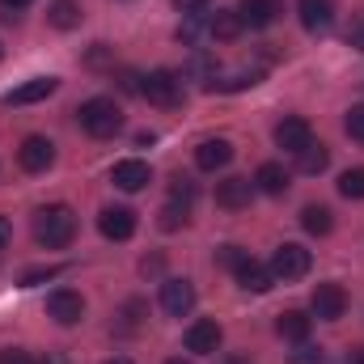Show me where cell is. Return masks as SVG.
Returning <instances> with one entry per match:
<instances>
[{
  "label": "cell",
  "mask_w": 364,
  "mask_h": 364,
  "mask_svg": "<svg viewBox=\"0 0 364 364\" xmlns=\"http://www.w3.org/2000/svg\"><path fill=\"white\" fill-rule=\"evenodd\" d=\"M195 199H199V186H195V182L191 178H174L170 182V203H174V208H182V212H191V208H195Z\"/></svg>",
  "instance_id": "d4e9b609"
},
{
  "label": "cell",
  "mask_w": 364,
  "mask_h": 364,
  "mask_svg": "<svg viewBox=\"0 0 364 364\" xmlns=\"http://www.w3.org/2000/svg\"><path fill=\"white\" fill-rule=\"evenodd\" d=\"M301 225H305V233H314V237H326V233L335 229V216H331V208H322V203H309V208L301 212Z\"/></svg>",
  "instance_id": "7402d4cb"
},
{
  "label": "cell",
  "mask_w": 364,
  "mask_h": 364,
  "mask_svg": "<svg viewBox=\"0 0 364 364\" xmlns=\"http://www.w3.org/2000/svg\"><path fill=\"white\" fill-rule=\"evenodd\" d=\"M309 314H314L318 322H339V318L348 314V292H343L339 284H318V288L309 292Z\"/></svg>",
  "instance_id": "5b68a950"
},
{
  "label": "cell",
  "mask_w": 364,
  "mask_h": 364,
  "mask_svg": "<svg viewBox=\"0 0 364 364\" xmlns=\"http://www.w3.org/2000/svg\"><path fill=\"white\" fill-rule=\"evenodd\" d=\"M110 182L119 186V191H144L149 182H153V166L149 161H136V157H127V161H119L114 170H110Z\"/></svg>",
  "instance_id": "7c38bea8"
},
{
  "label": "cell",
  "mask_w": 364,
  "mask_h": 364,
  "mask_svg": "<svg viewBox=\"0 0 364 364\" xmlns=\"http://www.w3.org/2000/svg\"><path fill=\"white\" fill-rule=\"evenodd\" d=\"M229 161H233V144H229V140H220V136H216V140H203V144L195 149V166H199V170H208V174L225 170Z\"/></svg>",
  "instance_id": "2e32d148"
},
{
  "label": "cell",
  "mask_w": 364,
  "mask_h": 364,
  "mask_svg": "<svg viewBox=\"0 0 364 364\" xmlns=\"http://www.w3.org/2000/svg\"><path fill=\"white\" fill-rule=\"evenodd\" d=\"M343 364H364V348H360V352H356V356H348V360H343Z\"/></svg>",
  "instance_id": "ab89813d"
},
{
  "label": "cell",
  "mask_w": 364,
  "mask_h": 364,
  "mask_svg": "<svg viewBox=\"0 0 364 364\" xmlns=\"http://www.w3.org/2000/svg\"><path fill=\"white\" fill-rule=\"evenodd\" d=\"M309 267H314V255H309L301 242H284V246H275V255H272V275L275 279H284V284L305 279Z\"/></svg>",
  "instance_id": "277c9868"
},
{
  "label": "cell",
  "mask_w": 364,
  "mask_h": 364,
  "mask_svg": "<svg viewBox=\"0 0 364 364\" xmlns=\"http://www.w3.org/2000/svg\"><path fill=\"white\" fill-rule=\"evenodd\" d=\"M246 259H250V255H246L242 246H220V250H216V263H220V267H229V272H237Z\"/></svg>",
  "instance_id": "f1b7e54d"
},
{
  "label": "cell",
  "mask_w": 364,
  "mask_h": 364,
  "mask_svg": "<svg viewBox=\"0 0 364 364\" xmlns=\"http://www.w3.org/2000/svg\"><path fill=\"white\" fill-rule=\"evenodd\" d=\"M140 97H149L153 106H161V110H174L182 106V77L178 73H170V68H153L149 77H140Z\"/></svg>",
  "instance_id": "3957f363"
},
{
  "label": "cell",
  "mask_w": 364,
  "mask_h": 364,
  "mask_svg": "<svg viewBox=\"0 0 364 364\" xmlns=\"http://www.w3.org/2000/svg\"><path fill=\"white\" fill-rule=\"evenodd\" d=\"M296 157H301V174H322V170L331 166V149H326V144H309V149H301Z\"/></svg>",
  "instance_id": "cb8c5ba5"
},
{
  "label": "cell",
  "mask_w": 364,
  "mask_h": 364,
  "mask_svg": "<svg viewBox=\"0 0 364 364\" xmlns=\"http://www.w3.org/2000/svg\"><path fill=\"white\" fill-rule=\"evenodd\" d=\"M64 267H30V272L21 275V288H38V284H47V279H60Z\"/></svg>",
  "instance_id": "83f0119b"
},
{
  "label": "cell",
  "mask_w": 364,
  "mask_h": 364,
  "mask_svg": "<svg viewBox=\"0 0 364 364\" xmlns=\"http://www.w3.org/2000/svg\"><path fill=\"white\" fill-rule=\"evenodd\" d=\"M55 90H60V81H55V77H30L26 85H17V90L4 93V106H30V102L51 97Z\"/></svg>",
  "instance_id": "9a60e30c"
},
{
  "label": "cell",
  "mask_w": 364,
  "mask_h": 364,
  "mask_svg": "<svg viewBox=\"0 0 364 364\" xmlns=\"http://www.w3.org/2000/svg\"><path fill=\"white\" fill-rule=\"evenodd\" d=\"M166 364H195V360H182V356H174V360H166Z\"/></svg>",
  "instance_id": "b9f144b4"
},
{
  "label": "cell",
  "mask_w": 364,
  "mask_h": 364,
  "mask_svg": "<svg viewBox=\"0 0 364 364\" xmlns=\"http://www.w3.org/2000/svg\"><path fill=\"white\" fill-rule=\"evenodd\" d=\"M97 229H102L106 242H127V237L136 233V212H132V208H102Z\"/></svg>",
  "instance_id": "8fae6325"
},
{
  "label": "cell",
  "mask_w": 364,
  "mask_h": 364,
  "mask_svg": "<svg viewBox=\"0 0 364 364\" xmlns=\"http://www.w3.org/2000/svg\"><path fill=\"white\" fill-rule=\"evenodd\" d=\"M259 81H263V73H237L233 81H212V90L237 93V90H250V85H259Z\"/></svg>",
  "instance_id": "4316f807"
},
{
  "label": "cell",
  "mask_w": 364,
  "mask_h": 364,
  "mask_svg": "<svg viewBox=\"0 0 364 364\" xmlns=\"http://www.w3.org/2000/svg\"><path fill=\"white\" fill-rule=\"evenodd\" d=\"M296 13L309 34H326L335 26V0H296Z\"/></svg>",
  "instance_id": "4fadbf2b"
},
{
  "label": "cell",
  "mask_w": 364,
  "mask_h": 364,
  "mask_svg": "<svg viewBox=\"0 0 364 364\" xmlns=\"http://www.w3.org/2000/svg\"><path fill=\"white\" fill-rule=\"evenodd\" d=\"M309 331H314V318H309V314H301V309H284V314L275 318V335H279V339H288V343H305V339H309Z\"/></svg>",
  "instance_id": "ac0fdd59"
},
{
  "label": "cell",
  "mask_w": 364,
  "mask_h": 364,
  "mask_svg": "<svg viewBox=\"0 0 364 364\" xmlns=\"http://www.w3.org/2000/svg\"><path fill=\"white\" fill-rule=\"evenodd\" d=\"M275 144H279L284 153H301V149L314 144V127H309L301 114H288V119L275 123Z\"/></svg>",
  "instance_id": "ba28073f"
},
{
  "label": "cell",
  "mask_w": 364,
  "mask_h": 364,
  "mask_svg": "<svg viewBox=\"0 0 364 364\" xmlns=\"http://www.w3.org/2000/svg\"><path fill=\"white\" fill-rule=\"evenodd\" d=\"M178 225H186V212L174 208V203H166L161 208V229H178Z\"/></svg>",
  "instance_id": "d6a6232c"
},
{
  "label": "cell",
  "mask_w": 364,
  "mask_h": 364,
  "mask_svg": "<svg viewBox=\"0 0 364 364\" xmlns=\"http://www.w3.org/2000/svg\"><path fill=\"white\" fill-rule=\"evenodd\" d=\"M174 9H178L182 17H191V13H203V9H208V0H174Z\"/></svg>",
  "instance_id": "e575fe53"
},
{
  "label": "cell",
  "mask_w": 364,
  "mask_h": 364,
  "mask_svg": "<svg viewBox=\"0 0 364 364\" xmlns=\"http://www.w3.org/2000/svg\"><path fill=\"white\" fill-rule=\"evenodd\" d=\"M339 195H343V199H364V166L339 174Z\"/></svg>",
  "instance_id": "484cf974"
},
{
  "label": "cell",
  "mask_w": 364,
  "mask_h": 364,
  "mask_svg": "<svg viewBox=\"0 0 364 364\" xmlns=\"http://www.w3.org/2000/svg\"><path fill=\"white\" fill-rule=\"evenodd\" d=\"M161 309L170 314V318H186L191 309H195V284L191 279H166L161 284Z\"/></svg>",
  "instance_id": "9c48e42d"
},
{
  "label": "cell",
  "mask_w": 364,
  "mask_h": 364,
  "mask_svg": "<svg viewBox=\"0 0 364 364\" xmlns=\"http://www.w3.org/2000/svg\"><path fill=\"white\" fill-rule=\"evenodd\" d=\"M343 132H348L352 140H360V144H364V106H352V110L343 114Z\"/></svg>",
  "instance_id": "4dcf8cb0"
},
{
  "label": "cell",
  "mask_w": 364,
  "mask_h": 364,
  "mask_svg": "<svg viewBox=\"0 0 364 364\" xmlns=\"http://www.w3.org/2000/svg\"><path fill=\"white\" fill-rule=\"evenodd\" d=\"M38 364H68V360H64L60 352H47V356H43V360H38Z\"/></svg>",
  "instance_id": "8d00e7d4"
},
{
  "label": "cell",
  "mask_w": 364,
  "mask_h": 364,
  "mask_svg": "<svg viewBox=\"0 0 364 364\" xmlns=\"http://www.w3.org/2000/svg\"><path fill=\"white\" fill-rule=\"evenodd\" d=\"M47 318H55L60 326H77L85 318V296L73 292V288H55L47 296Z\"/></svg>",
  "instance_id": "52a82bcc"
},
{
  "label": "cell",
  "mask_w": 364,
  "mask_h": 364,
  "mask_svg": "<svg viewBox=\"0 0 364 364\" xmlns=\"http://www.w3.org/2000/svg\"><path fill=\"white\" fill-rule=\"evenodd\" d=\"M250 199H255V182H250V178H225V182H216V203H220V208L237 212V208H250Z\"/></svg>",
  "instance_id": "e0dca14e"
},
{
  "label": "cell",
  "mask_w": 364,
  "mask_h": 364,
  "mask_svg": "<svg viewBox=\"0 0 364 364\" xmlns=\"http://www.w3.org/2000/svg\"><path fill=\"white\" fill-rule=\"evenodd\" d=\"M220 339H225V331L212 318H199V322L186 326V352H195V356H212L220 348Z\"/></svg>",
  "instance_id": "30bf717a"
},
{
  "label": "cell",
  "mask_w": 364,
  "mask_h": 364,
  "mask_svg": "<svg viewBox=\"0 0 364 364\" xmlns=\"http://www.w3.org/2000/svg\"><path fill=\"white\" fill-rule=\"evenodd\" d=\"M77 237V212L68 203H51V208H38L34 216V242L47 246V250H64L73 246Z\"/></svg>",
  "instance_id": "6da1fadb"
},
{
  "label": "cell",
  "mask_w": 364,
  "mask_h": 364,
  "mask_svg": "<svg viewBox=\"0 0 364 364\" xmlns=\"http://www.w3.org/2000/svg\"><path fill=\"white\" fill-rule=\"evenodd\" d=\"M0 55H4V47H0Z\"/></svg>",
  "instance_id": "7bdbcfd3"
},
{
  "label": "cell",
  "mask_w": 364,
  "mask_h": 364,
  "mask_svg": "<svg viewBox=\"0 0 364 364\" xmlns=\"http://www.w3.org/2000/svg\"><path fill=\"white\" fill-rule=\"evenodd\" d=\"M237 284L246 288V292H267L275 284V275H272V267H263V263H255V259H246L242 267H237Z\"/></svg>",
  "instance_id": "d6986e66"
},
{
  "label": "cell",
  "mask_w": 364,
  "mask_h": 364,
  "mask_svg": "<svg viewBox=\"0 0 364 364\" xmlns=\"http://www.w3.org/2000/svg\"><path fill=\"white\" fill-rule=\"evenodd\" d=\"M279 13H284L279 0H242V9H237L242 26H250V30H267V26H275Z\"/></svg>",
  "instance_id": "5bb4252c"
},
{
  "label": "cell",
  "mask_w": 364,
  "mask_h": 364,
  "mask_svg": "<svg viewBox=\"0 0 364 364\" xmlns=\"http://www.w3.org/2000/svg\"><path fill=\"white\" fill-rule=\"evenodd\" d=\"M9 242H13V225H9V220H4V216H0V250H4V246H9Z\"/></svg>",
  "instance_id": "d590c367"
},
{
  "label": "cell",
  "mask_w": 364,
  "mask_h": 364,
  "mask_svg": "<svg viewBox=\"0 0 364 364\" xmlns=\"http://www.w3.org/2000/svg\"><path fill=\"white\" fill-rule=\"evenodd\" d=\"M17 161H21L26 174H47L55 166V144L47 136H26L21 149H17Z\"/></svg>",
  "instance_id": "8992f818"
},
{
  "label": "cell",
  "mask_w": 364,
  "mask_h": 364,
  "mask_svg": "<svg viewBox=\"0 0 364 364\" xmlns=\"http://www.w3.org/2000/svg\"><path fill=\"white\" fill-rule=\"evenodd\" d=\"M216 364H250V360H242V356H225V360H216Z\"/></svg>",
  "instance_id": "f35d334b"
},
{
  "label": "cell",
  "mask_w": 364,
  "mask_h": 364,
  "mask_svg": "<svg viewBox=\"0 0 364 364\" xmlns=\"http://www.w3.org/2000/svg\"><path fill=\"white\" fill-rule=\"evenodd\" d=\"M255 191H263V195H284V191H288V170H284L279 161H263L259 174H255Z\"/></svg>",
  "instance_id": "ffe728a7"
},
{
  "label": "cell",
  "mask_w": 364,
  "mask_h": 364,
  "mask_svg": "<svg viewBox=\"0 0 364 364\" xmlns=\"http://www.w3.org/2000/svg\"><path fill=\"white\" fill-rule=\"evenodd\" d=\"M0 364H34V356L21 352V348H4V352H0Z\"/></svg>",
  "instance_id": "836d02e7"
},
{
  "label": "cell",
  "mask_w": 364,
  "mask_h": 364,
  "mask_svg": "<svg viewBox=\"0 0 364 364\" xmlns=\"http://www.w3.org/2000/svg\"><path fill=\"white\" fill-rule=\"evenodd\" d=\"M47 21H51L55 30H73V26H81V4H77V0H51Z\"/></svg>",
  "instance_id": "603a6c76"
},
{
  "label": "cell",
  "mask_w": 364,
  "mask_h": 364,
  "mask_svg": "<svg viewBox=\"0 0 364 364\" xmlns=\"http://www.w3.org/2000/svg\"><path fill=\"white\" fill-rule=\"evenodd\" d=\"M288 364H326L322 348H309V343H296V352L288 356Z\"/></svg>",
  "instance_id": "f546056e"
},
{
  "label": "cell",
  "mask_w": 364,
  "mask_h": 364,
  "mask_svg": "<svg viewBox=\"0 0 364 364\" xmlns=\"http://www.w3.org/2000/svg\"><path fill=\"white\" fill-rule=\"evenodd\" d=\"M106 364H132V360L127 356H114V360H106Z\"/></svg>",
  "instance_id": "60d3db41"
},
{
  "label": "cell",
  "mask_w": 364,
  "mask_h": 364,
  "mask_svg": "<svg viewBox=\"0 0 364 364\" xmlns=\"http://www.w3.org/2000/svg\"><path fill=\"white\" fill-rule=\"evenodd\" d=\"M242 30H246V26H242V17H237V13H229V9H220L216 17H208V34H212V38H220V43H233Z\"/></svg>",
  "instance_id": "44dd1931"
},
{
  "label": "cell",
  "mask_w": 364,
  "mask_h": 364,
  "mask_svg": "<svg viewBox=\"0 0 364 364\" xmlns=\"http://www.w3.org/2000/svg\"><path fill=\"white\" fill-rule=\"evenodd\" d=\"M77 119H81V127L90 132L93 140H110V136L123 132V110L114 106V97H90V102H81Z\"/></svg>",
  "instance_id": "7a4b0ae2"
},
{
  "label": "cell",
  "mask_w": 364,
  "mask_h": 364,
  "mask_svg": "<svg viewBox=\"0 0 364 364\" xmlns=\"http://www.w3.org/2000/svg\"><path fill=\"white\" fill-rule=\"evenodd\" d=\"M0 4H4V9H26L30 0H0Z\"/></svg>",
  "instance_id": "74e56055"
},
{
  "label": "cell",
  "mask_w": 364,
  "mask_h": 364,
  "mask_svg": "<svg viewBox=\"0 0 364 364\" xmlns=\"http://www.w3.org/2000/svg\"><path fill=\"white\" fill-rule=\"evenodd\" d=\"M348 47L364 51V13H356V17H352V26H348Z\"/></svg>",
  "instance_id": "1f68e13d"
}]
</instances>
